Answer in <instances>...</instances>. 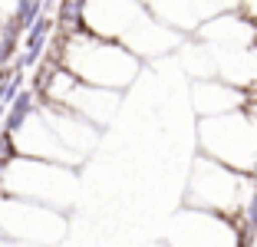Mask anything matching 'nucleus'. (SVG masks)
<instances>
[{
	"mask_svg": "<svg viewBox=\"0 0 257 247\" xmlns=\"http://www.w3.org/2000/svg\"><path fill=\"white\" fill-rule=\"evenodd\" d=\"M83 27L92 37L132 50L139 60L162 56L185 43V33L159 23L139 0H86Z\"/></svg>",
	"mask_w": 257,
	"mask_h": 247,
	"instance_id": "1",
	"label": "nucleus"
},
{
	"mask_svg": "<svg viewBox=\"0 0 257 247\" xmlns=\"http://www.w3.org/2000/svg\"><path fill=\"white\" fill-rule=\"evenodd\" d=\"M185 208L227 217L250 240L257 231V178L224 168L208 155H198L188 178V191H185Z\"/></svg>",
	"mask_w": 257,
	"mask_h": 247,
	"instance_id": "2",
	"label": "nucleus"
},
{
	"mask_svg": "<svg viewBox=\"0 0 257 247\" xmlns=\"http://www.w3.org/2000/svg\"><path fill=\"white\" fill-rule=\"evenodd\" d=\"M53 53L69 76H76L86 86L109 89V92H122L142 69V60L132 50L112 43V40H99L86 30L63 40L56 37Z\"/></svg>",
	"mask_w": 257,
	"mask_h": 247,
	"instance_id": "3",
	"label": "nucleus"
},
{
	"mask_svg": "<svg viewBox=\"0 0 257 247\" xmlns=\"http://www.w3.org/2000/svg\"><path fill=\"white\" fill-rule=\"evenodd\" d=\"M198 145L211 162L234 168L241 175H254L257 168V115L247 109L198 122Z\"/></svg>",
	"mask_w": 257,
	"mask_h": 247,
	"instance_id": "4",
	"label": "nucleus"
},
{
	"mask_svg": "<svg viewBox=\"0 0 257 247\" xmlns=\"http://www.w3.org/2000/svg\"><path fill=\"white\" fill-rule=\"evenodd\" d=\"M73 188H76L73 168L53 165V162H37V158H23V155H17L7 165L4 178H0V195L37 201V204H46V208H56V211L69 208Z\"/></svg>",
	"mask_w": 257,
	"mask_h": 247,
	"instance_id": "5",
	"label": "nucleus"
},
{
	"mask_svg": "<svg viewBox=\"0 0 257 247\" xmlns=\"http://www.w3.org/2000/svg\"><path fill=\"white\" fill-rule=\"evenodd\" d=\"M66 211L46 208L37 201L0 195V234L10 244H37V247H56L66 237Z\"/></svg>",
	"mask_w": 257,
	"mask_h": 247,
	"instance_id": "6",
	"label": "nucleus"
},
{
	"mask_svg": "<svg viewBox=\"0 0 257 247\" xmlns=\"http://www.w3.org/2000/svg\"><path fill=\"white\" fill-rule=\"evenodd\" d=\"M43 102H56L69 112L83 115L86 122H92L96 129H102L109 119L115 115V105H119V92L109 89H96V86H86L76 76H69L66 69H56V76L46 82V89L40 92Z\"/></svg>",
	"mask_w": 257,
	"mask_h": 247,
	"instance_id": "7",
	"label": "nucleus"
},
{
	"mask_svg": "<svg viewBox=\"0 0 257 247\" xmlns=\"http://www.w3.org/2000/svg\"><path fill=\"white\" fill-rule=\"evenodd\" d=\"M168 247H250L234 221L211 211L182 208L168 224Z\"/></svg>",
	"mask_w": 257,
	"mask_h": 247,
	"instance_id": "8",
	"label": "nucleus"
},
{
	"mask_svg": "<svg viewBox=\"0 0 257 247\" xmlns=\"http://www.w3.org/2000/svg\"><path fill=\"white\" fill-rule=\"evenodd\" d=\"M37 112L43 115V122L56 132V139H60L69 152H76L79 158H86V152L96 145L99 129L92 126V122H86L83 115L69 112V109H63V105H56V102H43V99H40Z\"/></svg>",
	"mask_w": 257,
	"mask_h": 247,
	"instance_id": "9",
	"label": "nucleus"
},
{
	"mask_svg": "<svg viewBox=\"0 0 257 247\" xmlns=\"http://www.w3.org/2000/svg\"><path fill=\"white\" fill-rule=\"evenodd\" d=\"M191 102H195L201 119H214V115H227L244 109L247 102V89H237L224 79H195L191 86Z\"/></svg>",
	"mask_w": 257,
	"mask_h": 247,
	"instance_id": "10",
	"label": "nucleus"
},
{
	"mask_svg": "<svg viewBox=\"0 0 257 247\" xmlns=\"http://www.w3.org/2000/svg\"><path fill=\"white\" fill-rule=\"evenodd\" d=\"M37 105H40V96H37V89H20L17 92V99L10 102V109H7V115H4V132H17V129L23 126V122L30 119L33 112H37Z\"/></svg>",
	"mask_w": 257,
	"mask_h": 247,
	"instance_id": "11",
	"label": "nucleus"
},
{
	"mask_svg": "<svg viewBox=\"0 0 257 247\" xmlns=\"http://www.w3.org/2000/svg\"><path fill=\"white\" fill-rule=\"evenodd\" d=\"M237 14L257 27V0H237Z\"/></svg>",
	"mask_w": 257,
	"mask_h": 247,
	"instance_id": "12",
	"label": "nucleus"
},
{
	"mask_svg": "<svg viewBox=\"0 0 257 247\" xmlns=\"http://www.w3.org/2000/svg\"><path fill=\"white\" fill-rule=\"evenodd\" d=\"M7 244H10V240H7V237H4V234H0V247H7Z\"/></svg>",
	"mask_w": 257,
	"mask_h": 247,
	"instance_id": "13",
	"label": "nucleus"
},
{
	"mask_svg": "<svg viewBox=\"0 0 257 247\" xmlns=\"http://www.w3.org/2000/svg\"><path fill=\"white\" fill-rule=\"evenodd\" d=\"M7 247H37V244H7Z\"/></svg>",
	"mask_w": 257,
	"mask_h": 247,
	"instance_id": "14",
	"label": "nucleus"
},
{
	"mask_svg": "<svg viewBox=\"0 0 257 247\" xmlns=\"http://www.w3.org/2000/svg\"><path fill=\"white\" fill-rule=\"evenodd\" d=\"M254 50H257V37H254Z\"/></svg>",
	"mask_w": 257,
	"mask_h": 247,
	"instance_id": "15",
	"label": "nucleus"
}]
</instances>
